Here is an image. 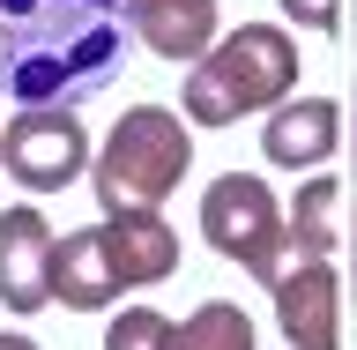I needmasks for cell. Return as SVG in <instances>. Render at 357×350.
<instances>
[{
  "instance_id": "cell-15",
  "label": "cell",
  "mask_w": 357,
  "mask_h": 350,
  "mask_svg": "<svg viewBox=\"0 0 357 350\" xmlns=\"http://www.w3.org/2000/svg\"><path fill=\"white\" fill-rule=\"evenodd\" d=\"M283 15L305 30H342V0H283Z\"/></svg>"
},
{
  "instance_id": "cell-17",
  "label": "cell",
  "mask_w": 357,
  "mask_h": 350,
  "mask_svg": "<svg viewBox=\"0 0 357 350\" xmlns=\"http://www.w3.org/2000/svg\"><path fill=\"white\" fill-rule=\"evenodd\" d=\"M0 350H38V343H30V335H0Z\"/></svg>"
},
{
  "instance_id": "cell-5",
  "label": "cell",
  "mask_w": 357,
  "mask_h": 350,
  "mask_svg": "<svg viewBox=\"0 0 357 350\" xmlns=\"http://www.w3.org/2000/svg\"><path fill=\"white\" fill-rule=\"evenodd\" d=\"M0 164L30 194H60L67 179L89 164V134H82V119L67 105H22L0 127Z\"/></svg>"
},
{
  "instance_id": "cell-2",
  "label": "cell",
  "mask_w": 357,
  "mask_h": 350,
  "mask_svg": "<svg viewBox=\"0 0 357 350\" xmlns=\"http://www.w3.org/2000/svg\"><path fill=\"white\" fill-rule=\"evenodd\" d=\"M298 89V38L275 22H238L216 38L186 75V119L194 127H231L238 112H268Z\"/></svg>"
},
{
  "instance_id": "cell-11",
  "label": "cell",
  "mask_w": 357,
  "mask_h": 350,
  "mask_svg": "<svg viewBox=\"0 0 357 350\" xmlns=\"http://www.w3.org/2000/svg\"><path fill=\"white\" fill-rule=\"evenodd\" d=\"M52 298H60V306H75V313H97V306H112V298H119L105 254H97V231H75V239L52 246Z\"/></svg>"
},
{
  "instance_id": "cell-16",
  "label": "cell",
  "mask_w": 357,
  "mask_h": 350,
  "mask_svg": "<svg viewBox=\"0 0 357 350\" xmlns=\"http://www.w3.org/2000/svg\"><path fill=\"white\" fill-rule=\"evenodd\" d=\"M342 298L357 306V217H350V291H342Z\"/></svg>"
},
{
  "instance_id": "cell-13",
  "label": "cell",
  "mask_w": 357,
  "mask_h": 350,
  "mask_svg": "<svg viewBox=\"0 0 357 350\" xmlns=\"http://www.w3.org/2000/svg\"><path fill=\"white\" fill-rule=\"evenodd\" d=\"M172 350H253V321L231 298H208L201 313H186L172 335Z\"/></svg>"
},
{
  "instance_id": "cell-1",
  "label": "cell",
  "mask_w": 357,
  "mask_h": 350,
  "mask_svg": "<svg viewBox=\"0 0 357 350\" xmlns=\"http://www.w3.org/2000/svg\"><path fill=\"white\" fill-rule=\"evenodd\" d=\"M127 0H0V89L15 105H67L119 67Z\"/></svg>"
},
{
  "instance_id": "cell-4",
  "label": "cell",
  "mask_w": 357,
  "mask_h": 350,
  "mask_svg": "<svg viewBox=\"0 0 357 350\" xmlns=\"http://www.w3.org/2000/svg\"><path fill=\"white\" fill-rule=\"evenodd\" d=\"M201 231H208V246H216L223 261H238L245 276L275 284L283 246H290V217L275 209L268 179H253V172H223L216 187L201 194Z\"/></svg>"
},
{
  "instance_id": "cell-6",
  "label": "cell",
  "mask_w": 357,
  "mask_h": 350,
  "mask_svg": "<svg viewBox=\"0 0 357 350\" xmlns=\"http://www.w3.org/2000/svg\"><path fill=\"white\" fill-rule=\"evenodd\" d=\"M275 328L290 350H342V276L335 261H283L275 268Z\"/></svg>"
},
{
  "instance_id": "cell-8",
  "label": "cell",
  "mask_w": 357,
  "mask_h": 350,
  "mask_svg": "<svg viewBox=\"0 0 357 350\" xmlns=\"http://www.w3.org/2000/svg\"><path fill=\"white\" fill-rule=\"evenodd\" d=\"M89 231H97V254H105V268H112L119 291L164 284L178 268V231L164 217H105V224H89Z\"/></svg>"
},
{
  "instance_id": "cell-9",
  "label": "cell",
  "mask_w": 357,
  "mask_h": 350,
  "mask_svg": "<svg viewBox=\"0 0 357 350\" xmlns=\"http://www.w3.org/2000/svg\"><path fill=\"white\" fill-rule=\"evenodd\" d=\"M335 142H342V105H328V97H283V105L268 112V127H261L268 164H283V172L328 164Z\"/></svg>"
},
{
  "instance_id": "cell-12",
  "label": "cell",
  "mask_w": 357,
  "mask_h": 350,
  "mask_svg": "<svg viewBox=\"0 0 357 350\" xmlns=\"http://www.w3.org/2000/svg\"><path fill=\"white\" fill-rule=\"evenodd\" d=\"M335 201H342V179H312L305 194H298V209H290V261H328L335 254Z\"/></svg>"
},
{
  "instance_id": "cell-7",
  "label": "cell",
  "mask_w": 357,
  "mask_h": 350,
  "mask_svg": "<svg viewBox=\"0 0 357 350\" xmlns=\"http://www.w3.org/2000/svg\"><path fill=\"white\" fill-rule=\"evenodd\" d=\"M52 224L38 209H8L0 217V306L8 313H38L52 306Z\"/></svg>"
},
{
  "instance_id": "cell-3",
  "label": "cell",
  "mask_w": 357,
  "mask_h": 350,
  "mask_svg": "<svg viewBox=\"0 0 357 350\" xmlns=\"http://www.w3.org/2000/svg\"><path fill=\"white\" fill-rule=\"evenodd\" d=\"M186 172H194V134H186V119H178L172 105H134V112H119V127L105 134L89 187L105 201V217H156V201L172 194Z\"/></svg>"
},
{
  "instance_id": "cell-14",
  "label": "cell",
  "mask_w": 357,
  "mask_h": 350,
  "mask_svg": "<svg viewBox=\"0 0 357 350\" xmlns=\"http://www.w3.org/2000/svg\"><path fill=\"white\" fill-rule=\"evenodd\" d=\"M178 321H164L156 306H127V313H112V328H105V350H172Z\"/></svg>"
},
{
  "instance_id": "cell-10",
  "label": "cell",
  "mask_w": 357,
  "mask_h": 350,
  "mask_svg": "<svg viewBox=\"0 0 357 350\" xmlns=\"http://www.w3.org/2000/svg\"><path fill=\"white\" fill-rule=\"evenodd\" d=\"M127 22L156 60H201L216 45V0H127Z\"/></svg>"
}]
</instances>
